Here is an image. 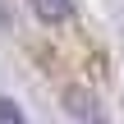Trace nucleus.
Masks as SVG:
<instances>
[{"mask_svg":"<svg viewBox=\"0 0 124 124\" xmlns=\"http://www.w3.org/2000/svg\"><path fill=\"white\" fill-rule=\"evenodd\" d=\"M28 5H32V14L41 23H64L74 14V0H28Z\"/></svg>","mask_w":124,"mask_h":124,"instance_id":"f257e3e1","label":"nucleus"},{"mask_svg":"<svg viewBox=\"0 0 124 124\" xmlns=\"http://www.w3.org/2000/svg\"><path fill=\"white\" fill-rule=\"evenodd\" d=\"M0 124H23V110H18L9 97H0Z\"/></svg>","mask_w":124,"mask_h":124,"instance_id":"f03ea898","label":"nucleus"}]
</instances>
